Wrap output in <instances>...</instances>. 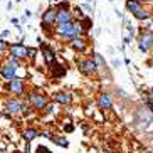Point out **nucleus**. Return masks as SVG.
I'll return each mask as SVG.
<instances>
[{
	"label": "nucleus",
	"mask_w": 153,
	"mask_h": 153,
	"mask_svg": "<svg viewBox=\"0 0 153 153\" xmlns=\"http://www.w3.org/2000/svg\"><path fill=\"white\" fill-rule=\"evenodd\" d=\"M54 141L59 145V146H69V141H68L66 138H62V136H56Z\"/></svg>",
	"instance_id": "a211bd4d"
},
{
	"label": "nucleus",
	"mask_w": 153,
	"mask_h": 153,
	"mask_svg": "<svg viewBox=\"0 0 153 153\" xmlns=\"http://www.w3.org/2000/svg\"><path fill=\"white\" fill-rule=\"evenodd\" d=\"M148 66H150V68H153V61H150V62H148Z\"/></svg>",
	"instance_id": "b1692460"
},
{
	"label": "nucleus",
	"mask_w": 153,
	"mask_h": 153,
	"mask_svg": "<svg viewBox=\"0 0 153 153\" xmlns=\"http://www.w3.org/2000/svg\"><path fill=\"white\" fill-rule=\"evenodd\" d=\"M153 45V32L150 30H145L140 34L138 37V47L141 52H148V49Z\"/></svg>",
	"instance_id": "f03ea898"
},
{
	"label": "nucleus",
	"mask_w": 153,
	"mask_h": 153,
	"mask_svg": "<svg viewBox=\"0 0 153 153\" xmlns=\"http://www.w3.org/2000/svg\"><path fill=\"white\" fill-rule=\"evenodd\" d=\"M81 22V27H82V30H89L91 27H93V20H91L89 17H84L82 20H79Z\"/></svg>",
	"instance_id": "dca6fc26"
},
{
	"label": "nucleus",
	"mask_w": 153,
	"mask_h": 153,
	"mask_svg": "<svg viewBox=\"0 0 153 153\" xmlns=\"http://www.w3.org/2000/svg\"><path fill=\"white\" fill-rule=\"evenodd\" d=\"M146 104H148L150 108L153 109V98H146Z\"/></svg>",
	"instance_id": "4be33fe9"
},
{
	"label": "nucleus",
	"mask_w": 153,
	"mask_h": 153,
	"mask_svg": "<svg viewBox=\"0 0 153 153\" xmlns=\"http://www.w3.org/2000/svg\"><path fill=\"white\" fill-rule=\"evenodd\" d=\"M98 104L101 109H109L111 108V98H109V94H106V93H103V94H99L98 98Z\"/></svg>",
	"instance_id": "9b49d317"
},
{
	"label": "nucleus",
	"mask_w": 153,
	"mask_h": 153,
	"mask_svg": "<svg viewBox=\"0 0 153 153\" xmlns=\"http://www.w3.org/2000/svg\"><path fill=\"white\" fill-rule=\"evenodd\" d=\"M29 103H30L32 108L36 109H44L47 106V98L41 93H30L29 94Z\"/></svg>",
	"instance_id": "20e7f679"
},
{
	"label": "nucleus",
	"mask_w": 153,
	"mask_h": 153,
	"mask_svg": "<svg viewBox=\"0 0 153 153\" xmlns=\"http://www.w3.org/2000/svg\"><path fill=\"white\" fill-rule=\"evenodd\" d=\"M77 68H79V71H81L82 74H86V76H91V74H94V72L98 71L96 62L91 61V59H79V61H77Z\"/></svg>",
	"instance_id": "7ed1b4c3"
},
{
	"label": "nucleus",
	"mask_w": 153,
	"mask_h": 153,
	"mask_svg": "<svg viewBox=\"0 0 153 153\" xmlns=\"http://www.w3.org/2000/svg\"><path fill=\"white\" fill-rule=\"evenodd\" d=\"M41 49H42V54H44L45 62H47V64H54V62H56V54H54V51L51 49L47 44H44V42L41 44Z\"/></svg>",
	"instance_id": "1a4fd4ad"
},
{
	"label": "nucleus",
	"mask_w": 153,
	"mask_h": 153,
	"mask_svg": "<svg viewBox=\"0 0 153 153\" xmlns=\"http://www.w3.org/2000/svg\"><path fill=\"white\" fill-rule=\"evenodd\" d=\"M71 45H72V49H76V51H84L86 49V39L81 36H77L74 39H71Z\"/></svg>",
	"instance_id": "ddd939ff"
},
{
	"label": "nucleus",
	"mask_w": 153,
	"mask_h": 153,
	"mask_svg": "<svg viewBox=\"0 0 153 153\" xmlns=\"http://www.w3.org/2000/svg\"><path fill=\"white\" fill-rule=\"evenodd\" d=\"M56 20H57V10L47 9L44 14H42V27H49V25H54Z\"/></svg>",
	"instance_id": "39448f33"
},
{
	"label": "nucleus",
	"mask_w": 153,
	"mask_h": 153,
	"mask_svg": "<svg viewBox=\"0 0 153 153\" xmlns=\"http://www.w3.org/2000/svg\"><path fill=\"white\" fill-rule=\"evenodd\" d=\"M141 2H138V0H128V2H126V9L130 10L131 14L135 15L136 12H140V10H141Z\"/></svg>",
	"instance_id": "4468645a"
},
{
	"label": "nucleus",
	"mask_w": 153,
	"mask_h": 153,
	"mask_svg": "<svg viewBox=\"0 0 153 153\" xmlns=\"http://www.w3.org/2000/svg\"><path fill=\"white\" fill-rule=\"evenodd\" d=\"M7 47H9V45H7V42L0 39V54H2V52H4L5 49H7Z\"/></svg>",
	"instance_id": "aec40b11"
},
{
	"label": "nucleus",
	"mask_w": 153,
	"mask_h": 153,
	"mask_svg": "<svg viewBox=\"0 0 153 153\" xmlns=\"http://www.w3.org/2000/svg\"><path fill=\"white\" fill-rule=\"evenodd\" d=\"M54 99L59 104H71L72 94L71 93H57V94H54Z\"/></svg>",
	"instance_id": "f8f14e48"
},
{
	"label": "nucleus",
	"mask_w": 153,
	"mask_h": 153,
	"mask_svg": "<svg viewBox=\"0 0 153 153\" xmlns=\"http://www.w3.org/2000/svg\"><path fill=\"white\" fill-rule=\"evenodd\" d=\"M93 59H94V62H96L98 68H103L104 66V59H103V56L99 54V52H94V54H93Z\"/></svg>",
	"instance_id": "f3484780"
},
{
	"label": "nucleus",
	"mask_w": 153,
	"mask_h": 153,
	"mask_svg": "<svg viewBox=\"0 0 153 153\" xmlns=\"http://www.w3.org/2000/svg\"><path fill=\"white\" fill-rule=\"evenodd\" d=\"M138 2H146V0H138Z\"/></svg>",
	"instance_id": "a878e982"
},
{
	"label": "nucleus",
	"mask_w": 153,
	"mask_h": 153,
	"mask_svg": "<svg viewBox=\"0 0 153 153\" xmlns=\"http://www.w3.org/2000/svg\"><path fill=\"white\" fill-rule=\"evenodd\" d=\"M9 51H10V56L20 59V57H25V56H27L29 49L24 44H12V45H9Z\"/></svg>",
	"instance_id": "423d86ee"
},
{
	"label": "nucleus",
	"mask_w": 153,
	"mask_h": 153,
	"mask_svg": "<svg viewBox=\"0 0 153 153\" xmlns=\"http://www.w3.org/2000/svg\"><path fill=\"white\" fill-rule=\"evenodd\" d=\"M9 89H10V93H14V94H22L24 93V79L14 77L9 84Z\"/></svg>",
	"instance_id": "6e6552de"
},
{
	"label": "nucleus",
	"mask_w": 153,
	"mask_h": 153,
	"mask_svg": "<svg viewBox=\"0 0 153 153\" xmlns=\"http://www.w3.org/2000/svg\"><path fill=\"white\" fill-rule=\"evenodd\" d=\"M22 135H24V140H25V141L29 143V141H32V140L36 138V136L39 135V133H37L36 128H27V130H24Z\"/></svg>",
	"instance_id": "2eb2a0df"
},
{
	"label": "nucleus",
	"mask_w": 153,
	"mask_h": 153,
	"mask_svg": "<svg viewBox=\"0 0 153 153\" xmlns=\"http://www.w3.org/2000/svg\"><path fill=\"white\" fill-rule=\"evenodd\" d=\"M72 130H74V126H72V125H68V126H66V131H72Z\"/></svg>",
	"instance_id": "5701e85b"
},
{
	"label": "nucleus",
	"mask_w": 153,
	"mask_h": 153,
	"mask_svg": "<svg viewBox=\"0 0 153 153\" xmlns=\"http://www.w3.org/2000/svg\"><path fill=\"white\" fill-rule=\"evenodd\" d=\"M82 27H81V22H66V24H61L57 25V34L62 37H69V39H74V37L81 36Z\"/></svg>",
	"instance_id": "f257e3e1"
},
{
	"label": "nucleus",
	"mask_w": 153,
	"mask_h": 153,
	"mask_svg": "<svg viewBox=\"0 0 153 153\" xmlns=\"http://www.w3.org/2000/svg\"><path fill=\"white\" fill-rule=\"evenodd\" d=\"M71 20H72V15H71V12H69L68 9H59L57 10V20H56L57 25L66 24V22H71Z\"/></svg>",
	"instance_id": "9d476101"
},
{
	"label": "nucleus",
	"mask_w": 153,
	"mask_h": 153,
	"mask_svg": "<svg viewBox=\"0 0 153 153\" xmlns=\"http://www.w3.org/2000/svg\"><path fill=\"white\" fill-rule=\"evenodd\" d=\"M27 56H29V57H36V49H29L27 51Z\"/></svg>",
	"instance_id": "412c9836"
},
{
	"label": "nucleus",
	"mask_w": 153,
	"mask_h": 153,
	"mask_svg": "<svg viewBox=\"0 0 153 153\" xmlns=\"http://www.w3.org/2000/svg\"><path fill=\"white\" fill-rule=\"evenodd\" d=\"M150 94H152V96H153V88H152V89H150Z\"/></svg>",
	"instance_id": "393cba45"
},
{
	"label": "nucleus",
	"mask_w": 153,
	"mask_h": 153,
	"mask_svg": "<svg viewBox=\"0 0 153 153\" xmlns=\"http://www.w3.org/2000/svg\"><path fill=\"white\" fill-rule=\"evenodd\" d=\"M7 108V113L9 114H15V113H22V108H24V103L19 101V99H10L9 103L5 104Z\"/></svg>",
	"instance_id": "0eeeda50"
},
{
	"label": "nucleus",
	"mask_w": 153,
	"mask_h": 153,
	"mask_svg": "<svg viewBox=\"0 0 153 153\" xmlns=\"http://www.w3.org/2000/svg\"><path fill=\"white\" fill-rule=\"evenodd\" d=\"M135 17L138 19V20H146V19H148V12L141 9L140 12H136V14H135Z\"/></svg>",
	"instance_id": "6ab92c4d"
}]
</instances>
